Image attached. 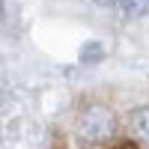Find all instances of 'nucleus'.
<instances>
[{
  "instance_id": "1",
  "label": "nucleus",
  "mask_w": 149,
  "mask_h": 149,
  "mask_svg": "<svg viewBox=\"0 0 149 149\" xmlns=\"http://www.w3.org/2000/svg\"><path fill=\"white\" fill-rule=\"evenodd\" d=\"M113 134H116V116H113L110 107L90 104L78 113L74 137L81 140V146H102L107 140H113Z\"/></svg>"
},
{
  "instance_id": "2",
  "label": "nucleus",
  "mask_w": 149,
  "mask_h": 149,
  "mask_svg": "<svg viewBox=\"0 0 149 149\" xmlns=\"http://www.w3.org/2000/svg\"><path fill=\"white\" fill-rule=\"evenodd\" d=\"M125 122H128L131 137L149 146V107H134V110H128V119H125Z\"/></svg>"
},
{
  "instance_id": "3",
  "label": "nucleus",
  "mask_w": 149,
  "mask_h": 149,
  "mask_svg": "<svg viewBox=\"0 0 149 149\" xmlns=\"http://www.w3.org/2000/svg\"><path fill=\"white\" fill-rule=\"evenodd\" d=\"M116 3L128 18H146L149 15V0H116Z\"/></svg>"
},
{
  "instance_id": "4",
  "label": "nucleus",
  "mask_w": 149,
  "mask_h": 149,
  "mask_svg": "<svg viewBox=\"0 0 149 149\" xmlns=\"http://www.w3.org/2000/svg\"><path fill=\"white\" fill-rule=\"evenodd\" d=\"M102 57H104V48L98 45V42H86L81 48V60H84V63H98Z\"/></svg>"
},
{
  "instance_id": "5",
  "label": "nucleus",
  "mask_w": 149,
  "mask_h": 149,
  "mask_svg": "<svg viewBox=\"0 0 149 149\" xmlns=\"http://www.w3.org/2000/svg\"><path fill=\"white\" fill-rule=\"evenodd\" d=\"M98 6H110V3H116V0H95Z\"/></svg>"
},
{
  "instance_id": "6",
  "label": "nucleus",
  "mask_w": 149,
  "mask_h": 149,
  "mask_svg": "<svg viewBox=\"0 0 149 149\" xmlns=\"http://www.w3.org/2000/svg\"><path fill=\"white\" fill-rule=\"evenodd\" d=\"M116 149H131V146H128V143H125V146H116ZM134 149H137V146H134Z\"/></svg>"
}]
</instances>
